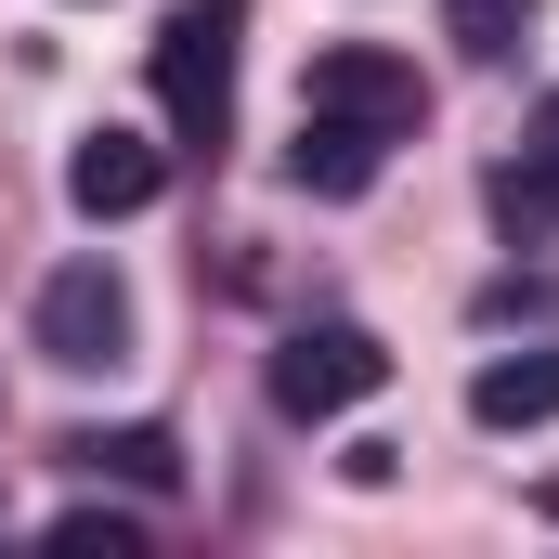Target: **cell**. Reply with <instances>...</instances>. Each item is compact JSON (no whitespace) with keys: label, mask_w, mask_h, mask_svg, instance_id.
Segmentation results:
<instances>
[{"label":"cell","mask_w":559,"mask_h":559,"mask_svg":"<svg viewBox=\"0 0 559 559\" xmlns=\"http://www.w3.org/2000/svg\"><path fill=\"white\" fill-rule=\"evenodd\" d=\"M235 26H248V0H169V26H156V105L182 143L235 131Z\"/></svg>","instance_id":"cell-1"},{"label":"cell","mask_w":559,"mask_h":559,"mask_svg":"<svg viewBox=\"0 0 559 559\" xmlns=\"http://www.w3.org/2000/svg\"><path fill=\"white\" fill-rule=\"evenodd\" d=\"M299 105H325V118H365L378 143H404V131L429 118V79L404 66V52H378V39H325V52H312V92H299Z\"/></svg>","instance_id":"cell-2"},{"label":"cell","mask_w":559,"mask_h":559,"mask_svg":"<svg viewBox=\"0 0 559 559\" xmlns=\"http://www.w3.org/2000/svg\"><path fill=\"white\" fill-rule=\"evenodd\" d=\"M378 378H391V352H378L365 325H299V338L274 352V417H299V429H312V417H352Z\"/></svg>","instance_id":"cell-3"},{"label":"cell","mask_w":559,"mask_h":559,"mask_svg":"<svg viewBox=\"0 0 559 559\" xmlns=\"http://www.w3.org/2000/svg\"><path fill=\"white\" fill-rule=\"evenodd\" d=\"M39 352L52 365H131V286H118V261H66L39 286Z\"/></svg>","instance_id":"cell-4"},{"label":"cell","mask_w":559,"mask_h":559,"mask_svg":"<svg viewBox=\"0 0 559 559\" xmlns=\"http://www.w3.org/2000/svg\"><path fill=\"white\" fill-rule=\"evenodd\" d=\"M156 182H169V143H143V131H92L66 156V209L79 222H131V209H156Z\"/></svg>","instance_id":"cell-5"},{"label":"cell","mask_w":559,"mask_h":559,"mask_svg":"<svg viewBox=\"0 0 559 559\" xmlns=\"http://www.w3.org/2000/svg\"><path fill=\"white\" fill-rule=\"evenodd\" d=\"M378 156H391V143L365 131V118H325V105H299L286 182H299V195H365V182H378Z\"/></svg>","instance_id":"cell-6"},{"label":"cell","mask_w":559,"mask_h":559,"mask_svg":"<svg viewBox=\"0 0 559 559\" xmlns=\"http://www.w3.org/2000/svg\"><path fill=\"white\" fill-rule=\"evenodd\" d=\"M66 455L92 468V481H131V495H169L182 481V442L156 417H131V429H66Z\"/></svg>","instance_id":"cell-7"},{"label":"cell","mask_w":559,"mask_h":559,"mask_svg":"<svg viewBox=\"0 0 559 559\" xmlns=\"http://www.w3.org/2000/svg\"><path fill=\"white\" fill-rule=\"evenodd\" d=\"M468 417L481 429H547L559 417V352H495V365L468 378Z\"/></svg>","instance_id":"cell-8"},{"label":"cell","mask_w":559,"mask_h":559,"mask_svg":"<svg viewBox=\"0 0 559 559\" xmlns=\"http://www.w3.org/2000/svg\"><path fill=\"white\" fill-rule=\"evenodd\" d=\"M495 222L508 235H559V92H547V118H534V143L495 169Z\"/></svg>","instance_id":"cell-9"},{"label":"cell","mask_w":559,"mask_h":559,"mask_svg":"<svg viewBox=\"0 0 559 559\" xmlns=\"http://www.w3.org/2000/svg\"><path fill=\"white\" fill-rule=\"evenodd\" d=\"M442 13H455V52H468V66H508V52L534 39V0H442Z\"/></svg>","instance_id":"cell-10"},{"label":"cell","mask_w":559,"mask_h":559,"mask_svg":"<svg viewBox=\"0 0 559 559\" xmlns=\"http://www.w3.org/2000/svg\"><path fill=\"white\" fill-rule=\"evenodd\" d=\"M52 547H66V559H92V547H105V559H131L143 534L118 521V508H66V521H52Z\"/></svg>","instance_id":"cell-11"}]
</instances>
